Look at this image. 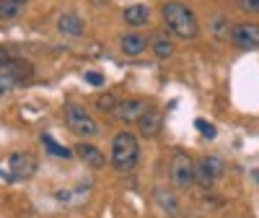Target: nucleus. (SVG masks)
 I'll use <instances>...</instances> for the list:
<instances>
[{
  "mask_svg": "<svg viewBox=\"0 0 259 218\" xmlns=\"http://www.w3.org/2000/svg\"><path fill=\"white\" fill-rule=\"evenodd\" d=\"M161 16H163V24H166L168 34H174V37H179V39H194V37L200 34L197 16L192 13V8H189V6L179 3V0L163 3Z\"/></svg>",
  "mask_w": 259,
  "mask_h": 218,
  "instance_id": "1",
  "label": "nucleus"
},
{
  "mask_svg": "<svg viewBox=\"0 0 259 218\" xmlns=\"http://www.w3.org/2000/svg\"><path fill=\"white\" fill-rule=\"evenodd\" d=\"M140 161V143L133 133H117L112 140V166L117 171H133Z\"/></svg>",
  "mask_w": 259,
  "mask_h": 218,
  "instance_id": "2",
  "label": "nucleus"
},
{
  "mask_svg": "<svg viewBox=\"0 0 259 218\" xmlns=\"http://www.w3.org/2000/svg\"><path fill=\"white\" fill-rule=\"evenodd\" d=\"M65 125H68L70 133H75L78 138H96L99 135V122L75 101L65 104Z\"/></svg>",
  "mask_w": 259,
  "mask_h": 218,
  "instance_id": "3",
  "label": "nucleus"
},
{
  "mask_svg": "<svg viewBox=\"0 0 259 218\" xmlns=\"http://www.w3.org/2000/svg\"><path fill=\"white\" fill-rule=\"evenodd\" d=\"M168 177H171V182H174V187H179V190L192 187L194 185V161H192V156L184 154V151H177L168 161Z\"/></svg>",
  "mask_w": 259,
  "mask_h": 218,
  "instance_id": "4",
  "label": "nucleus"
},
{
  "mask_svg": "<svg viewBox=\"0 0 259 218\" xmlns=\"http://www.w3.org/2000/svg\"><path fill=\"white\" fill-rule=\"evenodd\" d=\"M223 174H226V161L218 156H205L194 161V182H200L202 187H212Z\"/></svg>",
  "mask_w": 259,
  "mask_h": 218,
  "instance_id": "5",
  "label": "nucleus"
},
{
  "mask_svg": "<svg viewBox=\"0 0 259 218\" xmlns=\"http://www.w3.org/2000/svg\"><path fill=\"white\" fill-rule=\"evenodd\" d=\"M8 166H11V174H13L11 179L26 182V179H31L34 174H36V166L39 164H36V156L34 154H29V151H18V154H11Z\"/></svg>",
  "mask_w": 259,
  "mask_h": 218,
  "instance_id": "6",
  "label": "nucleus"
},
{
  "mask_svg": "<svg viewBox=\"0 0 259 218\" xmlns=\"http://www.w3.org/2000/svg\"><path fill=\"white\" fill-rule=\"evenodd\" d=\"M145 109H148V101L145 99H124V101H117L114 104L112 115H114V120L130 125V122H138Z\"/></svg>",
  "mask_w": 259,
  "mask_h": 218,
  "instance_id": "7",
  "label": "nucleus"
},
{
  "mask_svg": "<svg viewBox=\"0 0 259 218\" xmlns=\"http://www.w3.org/2000/svg\"><path fill=\"white\" fill-rule=\"evenodd\" d=\"M231 39H233V45L241 47V50H256L259 47V24H249V21L236 24L233 31H231Z\"/></svg>",
  "mask_w": 259,
  "mask_h": 218,
  "instance_id": "8",
  "label": "nucleus"
},
{
  "mask_svg": "<svg viewBox=\"0 0 259 218\" xmlns=\"http://www.w3.org/2000/svg\"><path fill=\"white\" fill-rule=\"evenodd\" d=\"M3 73L13 81V83H26V81H31L34 78V65L29 62V60H24V57H13L6 68H3Z\"/></svg>",
  "mask_w": 259,
  "mask_h": 218,
  "instance_id": "9",
  "label": "nucleus"
},
{
  "mask_svg": "<svg viewBox=\"0 0 259 218\" xmlns=\"http://www.w3.org/2000/svg\"><path fill=\"white\" fill-rule=\"evenodd\" d=\"M161 125H163L161 112H158V109H150V106L145 109V112L140 115V120H138V130H140L143 138H156L161 133Z\"/></svg>",
  "mask_w": 259,
  "mask_h": 218,
  "instance_id": "10",
  "label": "nucleus"
},
{
  "mask_svg": "<svg viewBox=\"0 0 259 218\" xmlns=\"http://www.w3.org/2000/svg\"><path fill=\"white\" fill-rule=\"evenodd\" d=\"M148 45H150L148 37H145V34H138V31L124 34V37L119 39V47H122V52H124L127 57H138V55H143Z\"/></svg>",
  "mask_w": 259,
  "mask_h": 218,
  "instance_id": "11",
  "label": "nucleus"
},
{
  "mask_svg": "<svg viewBox=\"0 0 259 218\" xmlns=\"http://www.w3.org/2000/svg\"><path fill=\"white\" fill-rule=\"evenodd\" d=\"M73 154H78V159L83 161V164H89L91 169H101L104 166V154L96 148V146H91V143H78L75 148H73Z\"/></svg>",
  "mask_w": 259,
  "mask_h": 218,
  "instance_id": "12",
  "label": "nucleus"
},
{
  "mask_svg": "<svg viewBox=\"0 0 259 218\" xmlns=\"http://www.w3.org/2000/svg\"><path fill=\"white\" fill-rule=\"evenodd\" d=\"M83 18L78 13H62L57 18V31L65 34V37H80L83 34Z\"/></svg>",
  "mask_w": 259,
  "mask_h": 218,
  "instance_id": "13",
  "label": "nucleus"
},
{
  "mask_svg": "<svg viewBox=\"0 0 259 218\" xmlns=\"http://www.w3.org/2000/svg\"><path fill=\"white\" fill-rule=\"evenodd\" d=\"M156 195V203L171 215V218H179L182 215V208H179V200H177V195L171 192V190H163V187H156L153 190Z\"/></svg>",
  "mask_w": 259,
  "mask_h": 218,
  "instance_id": "14",
  "label": "nucleus"
},
{
  "mask_svg": "<svg viewBox=\"0 0 259 218\" xmlns=\"http://www.w3.org/2000/svg\"><path fill=\"white\" fill-rule=\"evenodd\" d=\"M122 18H124V24H130V26H145L148 21H150V8L148 6H130V8H124V13H122Z\"/></svg>",
  "mask_w": 259,
  "mask_h": 218,
  "instance_id": "15",
  "label": "nucleus"
},
{
  "mask_svg": "<svg viewBox=\"0 0 259 218\" xmlns=\"http://www.w3.org/2000/svg\"><path fill=\"white\" fill-rule=\"evenodd\" d=\"M150 50H153V55L158 60H168L174 55V42H171V37H166V31H161L150 39Z\"/></svg>",
  "mask_w": 259,
  "mask_h": 218,
  "instance_id": "16",
  "label": "nucleus"
},
{
  "mask_svg": "<svg viewBox=\"0 0 259 218\" xmlns=\"http://www.w3.org/2000/svg\"><path fill=\"white\" fill-rule=\"evenodd\" d=\"M26 0H0V21H13L24 13Z\"/></svg>",
  "mask_w": 259,
  "mask_h": 218,
  "instance_id": "17",
  "label": "nucleus"
},
{
  "mask_svg": "<svg viewBox=\"0 0 259 218\" xmlns=\"http://www.w3.org/2000/svg\"><path fill=\"white\" fill-rule=\"evenodd\" d=\"M41 143H45V148L50 151V156H55V159H65V161H68V159L73 156V151L65 148V146H60V143H55L52 135H41Z\"/></svg>",
  "mask_w": 259,
  "mask_h": 218,
  "instance_id": "18",
  "label": "nucleus"
},
{
  "mask_svg": "<svg viewBox=\"0 0 259 218\" xmlns=\"http://www.w3.org/2000/svg\"><path fill=\"white\" fill-rule=\"evenodd\" d=\"M212 34L218 37V39H226L228 37V21H226V16H215L212 18Z\"/></svg>",
  "mask_w": 259,
  "mask_h": 218,
  "instance_id": "19",
  "label": "nucleus"
},
{
  "mask_svg": "<svg viewBox=\"0 0 259 218\" xmlns=\"http://www.w3.org/2000/svg\"><path fill=\"white\" fill-rule=\"evenodd\" d=\"M114 104H117V99H114V96H109V94H104V96H99V99H96V106L101 109V112H112Z\"/></svg>",
  "mask_w": 259,
  "mask_h": 218,
  "instance_id": "20",
  "label": "nucleus"
},
{
  "mask_svg": "<svg viewBox=\"0 0 259 218\" xmlns=\"http://www.w3.org/2000/svg\"><path fill=\"white\" fill-rule=\"evenodd\" d=\"M194 127H197L200 133H202L205 138H210V140L218 135V133H215V125H210V122H205V120H197V122H194Z\"/></svg>",
  "mask_w": 259,
  "mask_h": 218,
  "instance_id": "21",
  "label": "nucleus"
},
{
  "mask_svg": "<svg viewBox=\"0 0 259 218\" xmlns=\"http://www.w3.org/2000/svg\"><path fill=\"white\" fill-rule=\"evenodd\" d=\"M239 8L244 13H259V0H239Z\"/></svg>",
  "mask_w": 259,
  "mask_h": 218,
  "instance_id": "22",
  "label": "nucleus"
},
{
  "mask_svg": "<svg viewBox=\"0 0 259 218\" xmlns=\"http://www.w3.org/2000/svg\"><path fill=\"white\" fill-rule=\"evenodd\" d=\"M13 57H16V52H11L8 47H0V70H3V68H6V65H8Z\"/></svg>",
  "mask_w": 259,
  "mask_h": 218,
  "instance_id": "23",
  "label": "nucleus"
},
{
  "mask_svg": "<svg viewBox=\"0 0 259 218\" xmlns=\"http://www.w3.org/2000/svg\"><path fill=\"white\" fill-rule=\"evenodd\" d=\"M85 81H89L91 86H101L104 83V76L101 73H85Z\"/></svg>",
  "mask_w": 259,
  "mask_h": 218,
  "instance_id": "24",
  "label": "nucleus"
},
{
  "mask_svg": "<svg viewBox=\"0 0 259 218\" xmlns=\"http://www.w3.org/2000/svg\"><path fill=\"white\" fill-rule=\"evenodd\" d=\"M11 83H13L11 78H0V96H3V94L11 89Z\"/></svg>",
  "mask_w": 259,
  "mask_h": 218,
  "instance_id": "25",
  "label": "nucleus"
},
{
  "mask_svg": "<svg viewBox=\"0 0 259 218\" xmlns=\"http://www.w3.org/2000/svg\"><path fill=\"white\" fill-rule=\"evenodd\" d=\"M254 179H256V182H259V169H256V171H254Z\"/></svg>",
  "mask_w": 259,
  "mask_h": 218,
  "instance_id": "26",
  "label": "nucleus"
}]
</instances>
